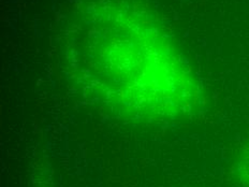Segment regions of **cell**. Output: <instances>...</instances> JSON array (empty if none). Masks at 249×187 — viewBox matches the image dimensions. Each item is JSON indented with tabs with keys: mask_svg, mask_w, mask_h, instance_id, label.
Listing matches in <instances>:
<instances>
[{
	"mask_svg": "<svg viewBox=\"0 0 249 187\" xmlns=\"http://www.w3.org/2000/svg\"><path fill=\"white\" fill-rule=\"evenodd\" d=\"M242 180L245 183L246 187H249V149L246 150V154L244 156L242 162Z\"/></svg>",
	"mask_w": 249,
	"mask_h": 187,
	"instance_id": "obj_1",
	"label": "cell"
}]
</instances>
